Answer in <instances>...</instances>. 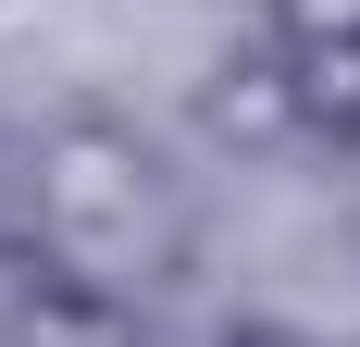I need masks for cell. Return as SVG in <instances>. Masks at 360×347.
I'll list each match as a JSON object with an SVG mask.
<instances>
[{
	"label": "cell",
	"instance_id": "3",
	"mask_svg": "<svg viewBox=\"0 0 360 347\" xmlns=\"http://www.w3.org/2000/svg\"><path fill=\"white\" fill-rule=\"evenodd\" d=\"M286 50V100H298V137L360 149V37H274Z\"/></svg>",
	"mask_w": 360,
	"mask_h": 347
},
{
	"label": "cell",
	"instance_id": "5",
	"mask_svg": "<svg viewBox=\"0 0 360 347\" xmlns=\"http://www.w3.org/2000/svg\"><path fill=\"white\" fill-rule=\"evenodd\" d=\"M274 37H360V0H274Z\"/></svg>",
	"mask_w": 360,
	"mask_h": 347
},
{
	"label": "cell",
	"instance_id": "6",
	"mask_svg": "<svg viewBox=\"0 0 360 347\" xmlns=\"http://www.w3.org/2000/svg\"><path fill=\"white\" fill-rule=\"evenodd\" d=\"M212 347H323V335H298V322H224Z\"/></svg>",
	"mask_w": 360,
	"mask_h": 347
},
{
	"label": "cell",
	"instance_id": "4",
	"mask_svg": "<svg viewBox=\"0 0 360 347\" xmlns=\"http://www.w3.org/2000/svg\"><path fill=\"white\" fill-rule=\"evenodd\" d=\"M199 112H212V137H236V149H274V137H298V100H286V50L261 37L249 63H224L212 87H199Z\"/></svg>",
	"mask_w": 360,
	"mask_h": 347
},
{
	"label": "cell",
	"instance_id": "2",
	"mask_svg": "<svg viewBox=\"0 0 360 347\" xmlns=\"http://www.w3.org/2000/svg\"><path fill=\"white\" fill-rule=\"evenodd\" d=\"M0 347H149V310H137V298H112V285L37 273V285H13Z\"/></svg>",
	"mask_w": 360,
	"mask_h": 347
},
{
	"label": "cell",
	"instance_id": "1",
	"mask_svg": "<svg viewBox=\"0 0 360 347\" xmlns=\"http://www.w3.org/2000/svg\"><path fill=\"white\" fill-rule=\"evenodd\" d=\"M25 211H37V261L75 285H112V298H149V285L186 273V186L162 174V149L112 112H63L25 162Z\"/></svg>",
	"mask_w": 360,
	"mask_h": 347
}]
</instances>
